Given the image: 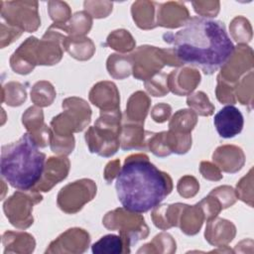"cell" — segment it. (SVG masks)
<instances>
[{"mask_svg":"<svg viewBox=\"0 0 254 254\" xmlns=\"http://www.w3.org/2000/svg\"><path fill=\"white\" fill-rule=\"evenodd\" d=\"M163 38L174 46L173 52L182 64L196 66L205 74L225 65L235 51L224 24L204 17L190 18L182 30L166 33Z\"/></svg>","mask_w":254,"mask_h":254,"instance_id":"1","label":"cell"},{"mask_svg":"<svg viewBox=\"0 0 254 254\" xmlns=\"http://www.w3.org/2000/svg\"><path fill=\"white\" fill-rule=\"evenodd\" d=\"M116 192L122 206L130 212L144 213L157 207L172 191L170 176L160 171L146 155L126 158L117 174Z\"/></svg>","mask_w":254,"mask_h":254,"instance_id":"2","label":"cell"},{"mask_svg":"<svg viewBox=\"0 0 254 254\" xmlns=\"http://www.w3.org/2000/svg\"><path fill=\"white\" fill-rule=\"evenodd\" d=\"M38 147L29 133L14 143L2 146L1 176L13 188L28 190L41 181L46 168V155Z\"/></svg>","mask_w":254,"mask_h":254,"instance_id":"3","label":"cell"},{"mask_svg":"<svg viewBox=\"0 0 254 254\" xmlns=\"http://www.w3.org/2000/svg\"><path fill=\"white\" fill-rule=\"evenodd\" d=\"M213 124L218 135L228 139L238 135L242 131L244 119L238 108L233 105H227L215 114Z\"/></svg>","mask_w":254,"mask_h":254,"instance_id":"4","label":"cell"},{"mask_svg":"<svg viewBox=\"0 0 254 254\" xmlns=\"http://www.w3.org/2000/svg\"><path fill=\"white\" fill-rule=\"evenodd\" d=\"M129 245L119 235L108 234L101 237L95 242L92 247V253L95 254H117V253H129Z\"/></svg>","mask_w":254,"mask_h":254,"instance_id":"5","label":"cell"}]
</instances>
